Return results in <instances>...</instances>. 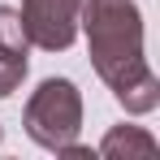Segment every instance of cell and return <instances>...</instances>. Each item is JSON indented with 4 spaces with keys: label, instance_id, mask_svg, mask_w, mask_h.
I'll list each match as a JSON object with an SVG mask.
<instances>
[{
    "label": "cell",
    "instance_id": "1",
    "mask_svg": "<svg viewBox=\"0 0 160 160\" xmlns=\"http://www.w3.org/2000/svg\"><path fill=\"white\" fill-rule=\"evenodd\" d=\"M78 30L87 35L91 65L117 104L143 117L160 104V78L143 56V13L134 0H82Z\"/></svg>",
    "mask_w": 160,
    "mask_h": 160
},
{
    "label": "cell",
    "instance_id": "2",
    "mask_svg": "<svg viewBox=\"0 0 160 160\" xmlns=\"http://www.w3.org/2000/svg\"><path fill=\"white\" fill-rule=\"evenodd\" d=\"M22 126L48 152H61L65 143H74L78 130H82V95H78V87L69 78H43L26 100Z\"/></svg>",
    "mask_w": 160,
    "mask_h": 160
},
{
    "label": "cell",
    "instance_id": "3",
    "mask_svg": "<svg viewBox=\"0 0 160 160\" xmlns=\"http://www.w3.org/2000/svg\"><path fill=\"white\" fill-rule=\"evenodd\" d=\"M22 30H26L30 48L43 52H65L78 39V13L82 0H22Z\"/></svg>",
    "mask_w": 160,
    "mask_h": 160
},
{
    "label": "cell",
    "instance_id": "4",
    "mask_svg": "<svg viewBox=\"0 0 160 160\" xmlns=\"http://www.w3.org/2000/svg\"><path fill=\"white\" fill-rule=\"evenodd\" d=\"M26 52H30V39L22 30V13L0 4V100H9L22 87V78L30 69Z\"/></svg>",
    "mask_w": 160,
    "mask_h": 160
},
{
    "label": "cell",
    "instance_id": "5",
    "mask_svg": "<svg viewBox=\"0 0 160 160\" xmlns=\"http://www.w3.org/2000/svg\"><path fill=\"white\" fill-rule=\"evenodd\" d=\"M160 147H156V138L147 130H138V126H112V130L104 134V143H100V156L108 160H147V156H156Z\"/></svg>",
    "mask_w": 160,
    "mask_h": 160
},
{
    "label": "cell",
    "instance_id": "6",
    "mask_svg": "<svg viewBox=\"0 0 160 160\" xmlns=\"http://www.w3.org/2000/svg\"><path fill=\"white\" fill-rule=\"evenodd\" d=\"M0 134H4V130H0Z\"/></svg>",
    "mask_w": 160,
    "mask_h": 160
}]
</instances>
